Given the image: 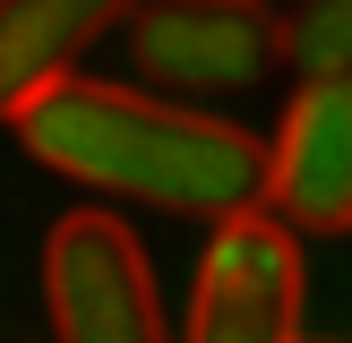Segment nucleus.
<instances>
[{"mask_svg": "<svg viewBox=\"0 0 352 343\" xmlns=\"http://www.w3.org/2000/svg\"><path fill=\"white\" fill-rule=\"evenodd\" d=\"M120 17H138V0H0V120L60 86Z\"/></svg>", "mask_w": 352, "mask_h": 343, "instance_id": "obj_6", "label": "nucleus"}, {"mask_svg": "<svg viewBox=\"0 0 352 343\" xmlns=\"http://www.w3.org/2000/svg\"><path fill=\"white\" fill-rule=\"evenodd\" d=\"M129 51L172 95H232L284 60V34L258 17V0H155L138 9Z\"/></svg>", "mask_w": 352, "mask_h": 343, "instance_id": "obj_4", "label": "nucleus"}, {"mask_svg": "<svg viewBox=\"0 0 352 343\" xmlns=\"http://www.w3.org/2000/svg\"><path fill=\"white\" fill-rule=\"evenodd\" d=\"M267 206L292 232H352V78H301L267 137Z\"/></svg>", "mask_w": 352, "mask_h": 343, "instance_id": "obj_5", "label": "nucleus"}, {"mask_svg": "<svg viewBox=\"0 0 352 343\" xmlns=\"http://www.w3.org/2000/svg\"><path fill=\"white\" fill-rule=\"evenodd\" d=\"M189 343H301V240L275 206L215 223L189 283Z\"/></svg>", "mask_w": 352, "mask_h": 343, "instance_id": "obj_3", "label": "nucleus"}, {"mask_svg": "<svg viewBox=\"0 0 352 343\" xmlns=\"http://www.w3.org/2000/svg\"><path fill=\"white\" fill-rule=\"evenodd\" d=\"M284 60L301 78H352V0H301L284 26Z\"/></svg>", "mask_w": 352, "mask_h": 343, "instance_id": "obj_7", "label": "nucleus"}, {"mask_svg": "<svg viewBox=\"0 0 352 343\" xmlns=\"http://www.w3.org/2000/svg\"><path fill=\"white\" fill-rule=\"evenodd\" d=\"M17 137L43 172L86 180L103 198H138L164 215H241L267 198V146L232 120L198 112L172 95H138V86H103L69 69L60 86L17 112Z\"/></svg>", "mask_w": 352, "mask_h": 343, "instance_id": "obj_1", "label": "nucleus"}, {"mask_svg": "<svg viewBox=\"0 0 352 343\" xmlns=\"http://www.w3.org/2000/svg\"><path fill=\"white\" fill-rule=\"evenodd\" d=\"M43 300H52V335L60 343H172L146 249L103 206H78V215L52 223V240H43Z\"/></svg>", "mask_w": 352, "mask_h": 343, "instance_id": "obj_2", "label": "nucleus"}]
</instances>
